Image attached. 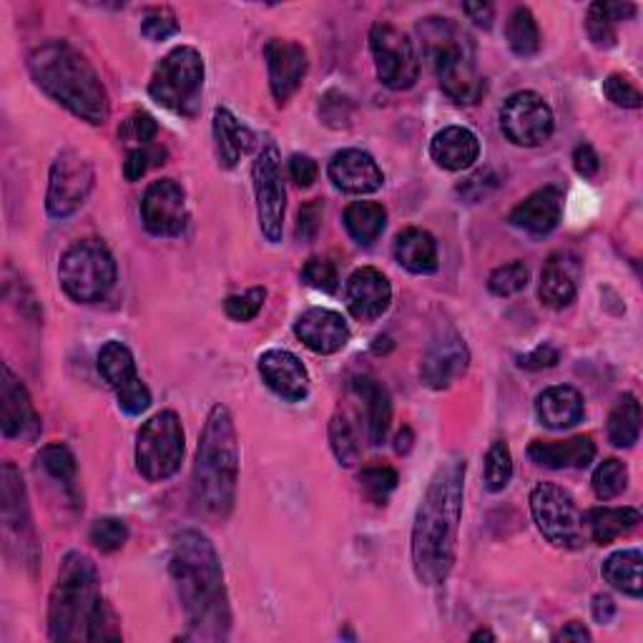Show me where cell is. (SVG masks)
Listing matches in <instances>:
<instances>
[{
    "label": "cell",
    "instance_id": "cell-8",
    "mask_svg": "<svg viewBox=\"0 0 643 643\" xmlns=\"http://www.w3.org/2000/svg\"><path fill=\"white\" fill-rule=\"evenodd\" d=\"M204 91V58L191 46H179L161 58L149 83L151 99L181 116L199 111Z\"/></svg>",
    "mask_w": 643,
    "mask_h": 643
},
{
    "label": "cell",
    "instance_id": "cell-28",
    "mask_svg": "<svg viewBox=\"0 0 643 643\" xmlns=\"http://www.w3.org/2000/svg\"><path fill=\"white\" fill-rule=\"evenodd\" d=\"M528 457L541 467L548 471H563V467H588L596 457V445L588 435L571 437L561 443H543L535 441L528 447Z\"/></svg>",
    "mask_w": 643,
    "mask_h": 643
},
{
    "label": "cell",
    "instance_id": "cell-61",
    "mask_svg": "<svg viewBox=\"0 0 643 643\" xmlns=\"http://www.w3.org/2000/svg\"><path fill=\"white\" fill-rule=\"evenodd\" d=\"M555 639H561V641H591V633H588L586 626H583V623L571 621L568 626H563L558 631V636H555Z\"/></svg>",
    "mask_w": 643,
    "mask_h": 643
},
{
    "label": "cell",
    "instance_id": "cell-41",
    "mask_svg": "<svg viewBox=\"0 0 643 643\" xmlns=\"http://www.w3.org/2000/svg\"><path fill=\"white\" fill-rule=\"evenodd\" d=\"M513 477V457L505 441H495L485 453V488L491 493H501L508 488Z\"/></svg>",
    "mask_w": 643,
    "mask_h": 643
},
{
    "label": "cell",
    "instance_id": "cell-32",
    "mask_svg": "<svg viewBox=\"0 0 643 643\" xmlns=\"http://www.w3.org/2000/svg\"><path fill=\"white\" fill-rule=\"evenodd\" d=\"M538 297L551 309H563L576 299V275H573L563 255H555L545 261L541 271Z\"/></svg>",
    "mask_w": 643,
    "mask_h": 643
},
{
    "label": "cell",
    "instance_id": "cell-10",
    "mask_svg": "<svg viewBox=\"0 0 643 643\" xmlns=\"http://www.w3.org/2000/svg\"><path fill=\"white\" fill-rule=\"evenodd\" d=\"M533 521L555 548L576 551L583 545V515L568 491L555 483H538L531 493Z\"/></svg>",
    "mask_w": 643,
    "mask_h": 643
},
{
    "label": "cell",
    "instance_id": "cell-7",
    "mask_svg": "<svg viewBox=\"0 0 643 643\" xmlns=\"http://www.w3.org/2000/svg\"><path fill=\"white\" fill-rule=\"evenodd\" d=\"M58 281L78 305H93L109 297L116 285V261L99 239H81L66 249L58 265Z\"/></svg>",
    "mask_w": 643,
    "mask_h": 643
},
{
    "label": "cell",
    "instance_id": "cell-18",
    "mask_svg": "<svg viewBox=\"0 0 643 643\" xmlns=\"http://www.w3.org/2000/svg\"><path fill=\"white\" fill-rule=\"evenodd\" d=\"M0 431L8 441L21 443H36L41 435V417L36 413L31 395L8 365H3L0 373Z\"/></svg>",
    "mask_w": 643,
    "mask_h": 643
},
{
    "label": "cell",
    "instance_id": "cell-15",
    "mask_svg": "<svg viewBox=\"0 0 643 643\" xmlns=\"http://www.w3.org/2000/svg\"><path fill=\"white\" fill-rule=\"evenodd\" d=\"M141 219L154 237H181L189 224L187 194L171 179L151 181L141 199Z\"/></svg>",
    "mask_w": 643,
    "mask_h": 643
},
{
    "label": "cell",
    "instance_id": "cell-33",
    "mask_svg": "<svg viewBox=\"0 0 643 643\" xmlns=\"http://www.w3.org/2000/svg\"><path fill=\"white\" fill-rule=\"evenodd\" d=\"M641 551H619L609 555V561L603 563V578L611 583L613 588L621 591L623 596L641 599L643 596V578H641Z\"/></svg>",
    "mask_w": 643,
    "mask_h": 643
},
{
    "label": "cell",
    "instance_id": "cell-9",
    "mask_svg": "<svg viewBox=\"0 0 643 643\" xmlns=\"http://www.w3.org/2000/svg\"><path fill=\"white\" fill-rule=\"evenodd\" d=\"M184 461V427L174 410L156 413L136 435V467L149 483L169 481Z\"/></svg>",
    "mask_w": 643,
    "mask_h": 643
},
{
    "label": "cell",
    "instance_id": "cell-48",
    "mask_svg": "<svg viewBox=\"0 0 643 643\" xmlns=\"http://www.w3.org/2000/svg\"><path fill=\"white\" fill-rule=\"evenodd\" d=\"M265 287H251L245 295H231L224 299V311H227V317L234 322H251L259 315L261 307H265Z\"/></svg>",
    "mask_w": 643,
    "mask_h": 643
},
{
    "label": "cell",
    "instance_id": "cell-58",
    "mask_svg": "<svg viewBox=\"0 0 643 643\" xmlns=\"http://www.w3.org/2000/svg\"><path fill=\"white\" fill-rule=\"evenodd\" d=\"M573 167L581 174L583 179H593L601 169V159L599 154L593 151L591 144H581L576 146V151H573Z\"/></svg>",
    "mask_w": 643,
    "mask_h": 643
},
{
    "label": "cell",
    "instance_id": "cell-45",
    "mask_svg": "<svg viewBox=\"0 0 643 643\" xmlns=\"http://www.w3.org/2000/svg\"><path fill=\"white\" fill-rule=\"evenodd\" d=\"M89 538L101 553H116L129 541V525L121 518H99L91 525Z\"/></svg>",
    "mask_w": 643,
    "mask_h": 643
},
{
    "label": "cell",
    "instance_id": "cell-3",
    "mask_svg": "<svg viewBox=\"0 0 643 643\" xmlns=\"http://www.w3.org/2000/svg\"><path fill=\"white\" fill-rule=\"evenodd\" d=\"M239 437L227 405H214L197 447L191 475L194 513L204 521H227L237 503Z\"/></svg>",
    "mask_w": 643,
    "mask_h": 643
},
{
    "label": "cell",
    "instance_id": "cell-29",
    "mask_svg": "<svg viewBox=\"0 0 643 643\" xmlns=\"http://www.w3.org/2000/svg\"><path fill=\"white\" fill-rule=\"evenodd\" d=\"M355 395L365 403L367 410V437L373 445H383L393 423V397L387 387L379 385L375 377L363 375L353 379Z\"/></svg>",
    "mask_w": 643,
    "mask_h": 643
},
{
    "label": "cell",
    "instance_id": "cell-35",
    "mask_svg": "<svg viewBox=\"0 0 643 643\" xmlns=\"http://www.w3.org/2000/svg\"><path fill=\"white\" fill-rule=\"evenodd\" d=\"M641 523V513L639 508H593L588 513V531L591 538L609 545L621 535H629L633 528H639Z\"/></svg>",
    "mask_w": 643,
    "mask_h": 643
},
{
    "label": "cell",
    "instance_id": "cell-38",
    "mask_svg": "<svg viewBox=\"0 0 643 643\" xmlns=\"http://www.w3.org/2000/svg\"><path fill=\"white\" fill-rule=\"evenodd\" d=\"M99 373L103 375L106 383H109L113 389H119L123 385H129L131 379L139 377L136 373V359L131 355V349L123 343H106L99 353Z\"/></svg>",
    "mask_w": 643,
    "mask_h": 643
},
{
    "label": "cell",
    "instance_id": "cell-59",
    "mask_svg": "<svg viewBox=\"0 0 643 643\" xmlns=\"http://www.w3.org/2000/svg\"><path fill=\"white\" fill-rule=\"evenodd\" d=\"M463 13L481 28H491L493 18H495V11H493L491 3H465Z\"/></svg>",
    "mask_w": 643,
    "mask_h": 643
},
{
    "label": "cell",
    "instance_id": "cell-44",
    "mask_svg": "<svg viewBox=\"0 0 643 643\" xmlns=\"http://www.w3.org/2000/svg\"><path fill=\"white\" fill-rule=\"evenodd\" d=\"M531 271L523 261H511V265H503L498 269L491 271L488 277V289L495 297H513L528 287Z\"/></svg>",
    "mask_w": 643,
    "mask_h": 643
},
{
    "label": "cell",
    "instance_id": "cell-54",
    "mask_svg": "<svg viewBox=\"0 0 643 643\" xmlns=\"http://www.w3.org/2000/svg\"><path fill=\"white\" fill-rule=\"evenodd\" d=\"M495 187H498V177H495L491 169H481L457 187V194H463L467 201H481L483 197H488Z\"/></svg>",
    "mask_w": 643,
    "mask_h": 643
},
{
    "label": "cell",
    "instance_id": "cell-27",
    "mask_svg": "<svg viewBox=\"0 0 643 643\" xmlns=\"http://www.w3.org/2000/svg\"><path fill=\"white\" fill-rule=\"evenodd\" d=\"M214 141H217V156L224 169H234L245 156L255 149L257 136L247 123H241L229 109L214 111Z\"/></svg>",
    "mask_w": 643,
    "mask_h": 643
},
{
    "label": "cell",
    "instance_id": "cell-43",
    "mask_svg": "<svg viewBox=\"0 0 643 643\" xmlns=\"http://www.w3.org/2000/svg\"><path fill=\"white\" fill-rule=\"evenodd\" d=\"M629 485V467L623 465L616 457H609L603 461L596 473H593V493L599 495L601 501H611L626 491Z\"/></svg>",
    "mask_w": 643,
    "mask_h": 643
},
{
    "label": "cell",
    "instance_id": "cell-42",
    "mask_svg": "<svg viewBox=\"0 0 643 643\" xmlns=\"http://www.w3.org/2000/svg\"><path fill=\"white\" fill-rule=\"evenodd\" d=\"M397 471L389 465H367L359 473V488L375 505H385L397 488Z\"/></svg>",
    "mask_w": 643,
    "mask_h": 643
},
{
    "label": "cell",
    "instance_id": "cell-4",
    "mask_svg": "<svg viewBox=\"0 0 643 643\" xmlns=\"http://www.w3.org/2000/svg\"><path fill=\"white\" fill-rule=\"evenodd\" d=\"M28 71L38 89L81 121L91 126L109 121L111 103L99 71L68 41H48L33 48Z\"/></svg>",
    "mask_w": 643,
    "mask_h": 643
},
{
    "label": "cell",
    "instance_id": "cell-16",
    "mask_svg": "<svg viewBox=\"0 0 643 643\" xmlns=\"http://www.w3.org/2000/svg\"><path fill=\"white\" fill-rule=\"evenodd\" d=\"M0 498H3L6 533L13 535V541L21 545V558L28 566H36L38 548L31 523V508H28L23 477L16 471L13 463H3V471H0Z\"/></svg>",
    "mask_w": 643,
    "mask_h": 643
},
{
    "label": "cell",
    "instance_id": "cell-12",
    "mask_svg": "<svg viewBox=\"0 0 643 643\" xmlns=\"http://www.w3.org/2000/svg\"><path fill=\"white\" fill-rule=\"evenodd\" d=\"M369 51L375 58L379 81L393 91L413 89L421 76V58L415 43L403 28L393 23H375L369 31Z\"/></svg>",
    "mask_w": 643,
    "mask_h": 643
},
{
    "label": "cell",
    "instance_id": "cell-1",
    "mask_svg": "<svg viewBox=\"0 0 643 643\" xmlns=\"http://www.w3.org/2000/svg\"><path fill=\"white\" fill-rule=\"evenodd\" d=\"M465 457H445L417 505L413 523V568L423 586H441L453 571L465 501Z\"/></svg>",
    "mask_w": 643,
    "mask_h": 643
},
{
    "label": "cell",
    "instance_id": "cell-30",
    "mask_svg": "<svg viewBox=\"0 0 643 643\" xmlns=\"http://www.w3.org/2000/svg\"><path fill=\"white\" fill-rule=\"evenodd\" d=\"M397 265L410 275H433L437 271V241L425 229H405L395 239Z\"/></svg>",
    "mask_w": 643,
    "mask_h": 643
},
{
    "label": "cell",
    "instance_id": "cell-40",
    "mask_svg": "<svg viewBox=\"0 0 643 643\" xmlns=\"http://www.w3.org/2000/svg\"><path fill=\"white\" fill-rule=\"evenodd\" d=\"M329 445H333V453L339 465L353 467L359 463L357 433L345 413H335L333 421H329Z\"/></svg>",
    "mask_w": 643,
    "mask_h": 643
},
{
    "label": "cell",
    "instance_id": "cell-24",
    "mask_svg": "<svg viewBox=\"0 0 643 643\" xmlns=\"http://www.w3.org/2000/svg\"><path fill=\"white\" fill-rule=\"evenodd\" d=\"M563 217V194L555 187H543L525 197L518 207L511 211L508 221L515 229L528 231L531 237H545L551 234Z\"/></svg>",
    "mask_w": 643,
    "mask_h": 643
},
{
    "label": "cell",
    "instance_id": "cell-53",
    "mask_svg": "<svg viewBox=\"0 0 643 643\" xmlns=\"http://www.w3.org/2000/svg\"><path fill=\"white\" fill-rule=\"evenodd\" d=\"M319 113L333 129H347L349 121H353V103H349L347 96L329 91L319 103Z\"/></svg>",
    "mask_w": 643,
    "mask_h": 643
},
{
    "label": "cell",
    "instance_id": "cell-17",
    "mask_svg": "<svg viewBox=\"0 0 643 643\" xmlns=\"http://www.w3.org/2000/svg\"><path fill=\"white\" fill-rule=\"evenodd\" d=\"M467 365H471V353H467L465 339L453 327H447L441 329L433 337V343L427 345L421 365V379L425 387L441 393V389H447L455 379L467 373Z\"/></svg>",
    "mask_w": 643,
    "mask_h": 643
},
{
    "label": "cell",
    "instance_id": "cell-23",
    "mask_svg": "<svg viewBox=\"0 0 643 643\" xmlns=\"http://www.w3.org/2000/svg\"><path fill=\"white\" fill-rule=\"evenodd\" d=\"M327 174L339 191L357 194V197L375 194L385 184V174L377 167V161L367 151L359 149L337 151L333 161H329Z\"/></svg>",
    "mask_w": 643,
    "mask_h": 643
},
{
    "label": "cell",
    "instance_id": "cell-11",
    "mask_svg": "<svg viewBox=\"0 0 643 643\" xmlns=\"http://www.w3.org/2000/svg\"><path fill=\"white\" fill-rule=\"evenodd\" d=\"M251 181H255L261 237H265L269 245H279L281 231H285L287 191L285 179H281V156L275 141H267L261 146L255 167H251Z\"/></svg>",
    "mask_w": 643,
    "mask_h": 643
},
{
    "label": "cell",
    "instance_id": "cell-56",
    "mask_svg": "<svg viewBox=\"0 0 643 643\" xmlns=\"http://www.w3.org/2000/svg\"><path fill=\"white\" fill-rule=\"evenodd\" d=\"M289 177H291V181L297 184L299 189H309L311 184H315L317 177H319L317 161L311 159V156H307V154H295L289 159Z\"/></svg>",
    "mask_w": 643,
    "mask_h": 643
},
{
    "label": "cell",
    "instance_id": "cell-49",
    "mask_svg": "<svg viewBox=\"0 0 643 643\" xmlns=\"http://www.w3.org/2000/svg\"><path fill=\"white\" fill-rule=\"evenodd\" d=\"M603 93H606V99L613 106H619V109H641L643 103L639 86L623 73H611L606 81H603Z\"/></svg>",
    "mask_w": 643,
    "mask_h": 643
},
{
    "label": "cell",
    "instance_id": "cell-22",
    "mask_svg": "<svg viewBox=\"0 0 643 643\" xmlns=\"http://www.w3.org/2000/svg\"><path fill=\"white\" fill-rule=\"evenodd\" d=\"M345 297L349 315L359 322H375L385 315L389 301H393V287H389L383 271L375 267H363L347 279Z\"/></svg>",
    "mask_w": 643,
    "mask_h": 643
},
{
    "label": "cell",
    "instance_id": "cell-31",
    "mask_svg": "<svg viewBox=\"0 0 643 643\" xmlns=\"http://www.w3.org/2000/svg\"><path fill=\"white\" fill-rule=\"evenodd\" d=\"M633 16H636V6L633 3H616V0L593 3L586 16V31L591 43L596 48H613L619 41L616 23L629 21Z\"/></svg>",
    "mask_w": 643,
    "mask_h": 643
},
{
    "label": "cell",
    "instance_id": "cell-37",
    "mask_svg": "<svg viewBox=\"0 0 643 643\" xmlns=\"http://www.w3.org/2000/svg\"><path fill=\"white\" fill-rule=\"evenodd\" d=\"M505 38H508V46L515 56L521 58H533L541 51V28L535 16L528 8H515L508 18V26H505Z\"/></svg>",
    "mask_w": 643,
    "mask_h": 643
},
{
    "label": "cell",
    "instance_id": "cell-19",
    "mask_svg": "<svg viewBox=\"0 0 643 643\" xmlns=\"http://www.w3.org/2000/svg\"><path fill=\"white\" fill-rule=\"evenodd\" d=\"M269 89L277 103H287L307 76V51L295 41H269L265 46Z\"/></svg>",
    "mask_w": 643,
    "mask_h": 643
},
{
    "label": "cell",
    "instance_id": "cell-6",
    "mask_svg": "<svg viewBox=\"0 0 643 643\" xmlns=\"http://www.w3.org/2000/svg\"><path fill=\"white\" fill-rule=\"evenodd\" d=\"M423 38L425 56L431 58L441 89L455 103L473 106L483 99L485 81L477 73L475 46L453 18L431 16L417 26Z\"/></svg>",
    "mask_w": 643,
    "mask_h": 643
},
{
    "label": "cell",
    "instance_id": "cell-20",
    "mask_svg": "<svg viewBox=\"0 0 643 643\" xmlns=\"http://www.w3.org/2000/svg\"><path fill=\"white\" fill-rule=\"evenodd\" d=\"M299 343L315 355H335L349 343V327L339 311L311 307L295 322Z\"/></svg>",
    "mask_w": 643,
    "mask_h": 643
},
{
    "label": "cell",
    "instance_id": "cell-14",
    "mask_svg": "<svg viewBox=\"0 0 643 643\" xmlns=\"http://www.w3.org/2000/svg\"><path fill=\"white\" fill-rule=\"evenodd\" d=\"M501 129L515 146H541L551 139L555 119L551 106L535 91H518L505 99L501 109Z\"/></svg>",
    "mask_w": 643,
    "mask_h": 643
},
{
    "label": "cell",
    "instance_id": "cell-60",
    "mask_svg": "<svg viewBox=\"0 0 643 643\" xmlns=\"http://www.w3.org/2000/svg\"><path fill=\"white\" fill-rule=\"evenodd\" d=\"M613 616H616V603H613L611 596L599 593V596L593 599V619L599 623H611Z\"/></svg>",
    "mask_w": 643,
    "mask_h": 643
},
{
    "label": "cell",
    "instance_id": "cell-5",
    "mask_svg": "<svg viewBox=\"0 0 643 643\" xmlns=\"http://www.w3.org/2000/svg\"><path fill=\"white\" fill-rule=\"evenodd\" d=\"M101 603L99 568L89 555L71 551L61 563L48 603V636L58 643L89 641V629Z\"/></svg>",
    "mask_w": 643,
    "mask_h": 643
},
{
    "label": "cell",
    "instance_id": "cell-36",
    "mask_svg": "<svg viewBox=\"0 0 643 643\" xmlns=\"http://www.w3.org/2000/svg\"><path fill=\"white\" fill-rule=\"evenodd\" d=\"M641 435V405L636 395H623L609 415V441L613 447H633Z\"/></svg>",
    "mask_w": 643,
    "mask_h": 643
},
{
    "label": "cell",
    "instance_id": "cell-13",
    "mask_svg": "<svg viewBox=\"0 0 643 643\" xmlns=\"http://www.w3.org/2000/svg\"><path fill=\"white\" fill-rule=\"evenodd\" d=\"M96 184L93 164L73 149L56 156L51 177H48L46 211L51 219H68L83 207Z\"/></svg>",
    "mask_w": 643,
    "mask_h": 643
},
{
    "label": "cell",
    "instance_id": "cell-21",
    "mask_svg": "<svg viewBox=\"0 0 643 643\" xmlns=\"http://www.w3.org/2000/svg\"><path fill=\"white\" fill-rule=\"evenodd\" d=\"M259 375L271 393L287 399V403H301L309 395L307 367L287 349H267L259 357Z\"/></svg>",
    "mask_w": 643,
    "mask_h": 643
},
{
    "label": "cell",
    "instance_id": "cell-55",
    "mask_svg": "<svg viewBox=\"0 0 643 643\" xmlns=\"http://www.w3.org/2000/svg\"><path fill=\"white\" fill-rule=\"evenodd\" d=\"M322 214H325V204L319 199L307 201L305 207L299 209V221H297V239L311 241L317 237V231L322 227Z\"/></svg>",
    "mask_w": 643,
    "mask_h": 643
},
{
    "label": "cell",
    "instance_id": "cell-39",
    "mask_svg": "<svg viewBox=\"0 0 643 643\" xmlns=\"http://www.w3.org/2000/svg\"><path fill=\"white\" fill-rule=\"evenodd\" d=\"M38 467L63 485L68 493H73L76 488V455L71 453V447H66L63 443L46 445L41 453H38Z\"/></svg>",
    "mask_w": 643,
    "mask_h": 643
},
{
    "label": "cell",
    "instance_id": "cell-25",
    "mask_svg": "<svg viewBox=\"0 0 643 643\" xmlns=\"http://www.w3.org/2000/svg\"><path fill=\"white\" fill-rule=\"evenodd\" d=\"M431 156L437 167L445 171L471 169L481 156V141L465 126H445L431 141Z\"/></svg>",
    "mask_w": 643,
    "mask_h": 643
},
{
    "label": "cell",
    "instance_id": "cell-46",
    "mask_svg": "<svg viewBox=\"0 0 643 643\" xmlns=\"http://www.w3.org/2000/svg\"><path fill=\"white\" fill-rule=\"evenodd\" d=\"M164 159H167V149H161V146H133L126 154L123 177L129 181H139L151 167H161Z\"/></svg>",
    "mask_w": 643,
    "mask_h": 643
},
{
    "label": "cell",
    "instance_id": "cell-57",
    "mask_svg": "<svg viewBox=\"0 0 643 643\" xmlns=\"http://www.w3.org/2000/svg\"><path fill=\"white\" fill-rule=\"evenodd\" d=\"M558 359H561L558 349L545 343V345L535 347L533 353L521 355L518 357V367H523V369H548V367L558 365Z\"/></svg>",
    "mask_w": 643,
    "mask_h": 643
},
{
    "label": "cell",
    "instance_id": "cell-26",
    "mask_svg": "<svg viewBox=\"0 0 643 643\" xmlns=\"http://www.w3.org/2000/svg\"><path fill=\"white\" fill-rule=\"evenodd\" d=\"M583 413H586L583 395L571 385L548 387L535 397V415H538L541 425L551 427V431H568L583 421Z\"/></svg>",
    "mask_w": 643,
    "mask_h": 643
},
{
    "label": "cell",
    "instance_id": "cell-51",
    "mask_svg": "<svg viewBox=\"0 0 643 643\" xmlns=\"http://www.w3.org/2000/svg\"><path fill=\"white\" fill-rule=\"evenodd\" d=\"M301 279H305L311 289L325 291V295H333V291L337 289V281H339L333 261L322 259V257L307 259L305 269H301Z\"/></svg>",
    "mask_w": 643,
    "mask_h": 643
},
{
    "label": "cell",
    "instance_id": "cell-34",
    "mask_svg": "<svg viewBox=\"0 0 643 643\" xmlns=\"http://www.w3.org/2000/svg\"><path fill=\"white\" fill-rule=\"evenodd\" d=\"M345 229L349 231V237L359 245L369 247L373 241L379 239V234L385 231L387 224V211L383 204L377 201H355L345 209Z\"/></svg>",
    "mask_w": 643,
    "mask_h": 643
},
{
    "label": "cell",
    "instance_id": "cell-52",
    "mask_svg": "<svg viewBox=\"0 0 643 643\" xmlns=\"http://www.w3.org/2000/svg\"><path fill=\"white\" fill-rule=\"evenodd\" d=\"M116 399H119V407L126 415H144L151 407V389L146 387L141 377L131 379L129 385H123L116 389Z\"/></svg>",
    "mask_w": 643,
    "mask_h": 643
},
{
    "label": "cell",
    "instance_id": "cell-62",
    "mask_svg": "<svg viewBox=\"0 0 643 643\" xmlns=\"http://www.w3.org/2000/svg\"><path fill=\"white\" fill-rule=\"evenodd\" d=\"M413 443H415L413 431H410V427H403V431H399L397 437H395V453L407 455V453L413 451Z\"/></svg>",
    "mask_w": 643,
    "mask_h": 643
},
{
    "label": "cell",
    "instance_id": "cell-2",
    "mask_svg": "<svg viewBox=\"0 0 643 643\" xmlns=\"http://www.w3.org/2000/svg\"><path fill=\"white\" fill-rule=\"evenodd\" d=\"M169 573L177 586L189 639L227 641L231 609L214 543L199 531H181L171 543Z\"/></svg>",
    "mask_w": 643,
    "mask_h": 643
},
{
    "label": "cell",
    "instance_id": "cell-50",
    "mask_svg": "<svg viewBox=\"0 0 643 643\" xmlns=\"http://www.w3.org/2000/svg\"><path fill=\"white\" fill-rule=\"evenodd\" d=\"M156 133H159V123H156L154 116L146 113V111L131 113L119 129L121 141L136 144V146H151L156 139Z\"/></svg>",
    "mask_w": 643,
    "mask_h": 643
},
{
    "label": "cell",
    "instance_id": "cell-64",
    "mask_svg": "<svg viewBox=\"0 0 643 643\" xmlns=\"http://www.w3.org/2000/svg\"><path fill=\"white\" fill-rule=\"evenodd\" d=\"M389 347H393V343H389V337H377L375 339V353H387Z\"/></svg>",
    "mask_w": 643,
    "mask_h": 643
},
{
    "label": "cell",
    "instance_id": "cell-63",
    "mask_svg": "<svg viewBox=\"0 0 643 643\" xmlns=\"http://www.w3.org/2000/svg\"><path fill=\"white\" fill-rule=\"evenodd\" d=\"M471 641H495V633L488 631V629H481V631H475Z\"/></svg>",
    "mask_w": 643,
    "mask_h": 643
},
{
    "label": "cell",
    "instance_id": "cell-47",
    "mask_svg": "<svg viewBox=\"0 0 643 643\" xmlns=\"http://www.w3.org/2000/svg\"><path fill=\"white\" fill-rule=\"evenodd\" d=\"M141 33L154 43L167 41V38L177 36L179 33L177 13H174L171 8H167V6L149 8V11H146V16H144V21H141Z\"/></svg>",
    "mask_w": 643,
    "mask_h": 643
}]
</instances>
